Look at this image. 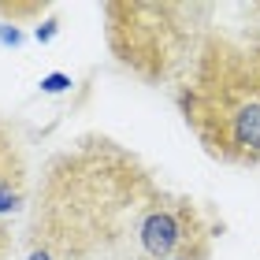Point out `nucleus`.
Wrapping results in <instances>:
<instances>
[{
  "mask_svg": "<svg viewBox=\"0 0 260 260\" xmlns=\"http://www.w3.org/2000/svg\"><path fill=\"white\" fill-rule=\"evenodd\" d=\"M56 30H60V22H56V19H45V22H41V26H38V30H34V38H38L41 45H49V41L56 38Z\"/></svg>",
  "mask_w": 260,
  "mask_h": 260,
  "instance_id": "4",
  "label": "nucleus"
},
{
  "mask_svg": "<svg viewBox=\"0 0 260 260\" xmlns=\"http://www.w3.org/2000/svg\"><path fill=\"white\" fill-rule=\"evenodd\" d=\"M175 101L208 156L260 168V34L208 26L179 75Z\"/></svg>",
  "mask_w": 260,
  "mask_h": 260,
  "instance_id": "1",
  "label": "nucleus"
},
{
  "mask_svg": "<svg viewBox=\"0 0 260 260\" xmlns=\"http://www.w3.org/2000/svg\"><path fill=\"white\" fill-rule=\"evenodd\" d=\"M208 4H108V49L141 82L179 78L208 34Z\"/></svg>",
  "mask_w": 260,
  "mask_h": 260,
  "instance_id": "2",
  "label": "nucleus"
},
{
  "mask_svg": "<svg viewBox=\"0 0 260 260\" xmlns=\"http://www.w3.org/2000/svg\"><path fill=\"white\" fill-rule=\"evenodd\" d=\"M0 45H22V34H19V26H11V22H0Z\"/></svg>",
  "mask_w": 260,
  "mask_h": 260,
  "instance_id": "5",
  "label": "nucleus"
},
{
  "mask_svg": "<svg viewBox=\"0 0 260 260\" xmlns=\"http://www.w3.org/2000/svg\"><path fill=\"white\" fill-rule=\"evenodd\" d=\"M38 86H41V93H52V97H56V93H63V89L71 86V78L56 71V75H45V78L38 82Z\"/></svg>",
  "mask_w": 260,
  "mask_h": 260,
  "instance_id": "3",
  "label": "nucleus"
}]
</instances>
